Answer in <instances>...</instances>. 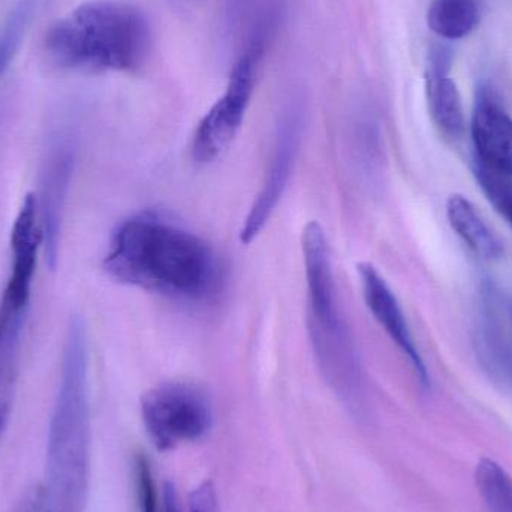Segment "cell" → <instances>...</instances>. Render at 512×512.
<instances>
[{"mask_svg": "<svg viewBox=\"0 0 512 512\" xmlns=\"http://www.w3.org/2000/svg\"><path fill=\"white\" fill-rule=\"evenodd\" d=\"M72 176V153L68 149L56 150L51 155L42 182V218H44V242L47 261L54 270L59 255L60 230L63 207Z\"/></svg>", "mask_w": 512, "mask_h": 512, "instance_id": "7c38bea8", "label": "cell"}, {"mask_svg": "<svg viewBox=\"0 0 512 512\" xmlns=\"http://www.w3.org/2000/svg\"><path fill=\"white\" fill-rule=\"evenodd\" d=\"M2 378L3 373L2 370H0V436H2L3 429H5L6 409H8V406H6L5 400H3L2 397Z\"/></svg>", "mask_w": 512, "mask_h": 512, "instance_id": "ffe728a7", "label": "cell"}, {"mask_svg": "<svg viewBox=\"0 0 512 512\" xmlns=\"http://www.w3.org/2000/svg\"><path fill=\"white\" fill-rule=\"evenodd\" d=\"M475 176L487 200L512 228V180L493 176L480 168H475Z\"/></svg>", "mask_w": 512, "mask_h": 512, "instance_id": "e0dca14e", "label": "cell"}, {"mask_svg": "<svg viewBox=\"0 0 512 512\" xmlns=\"http://www.w3.org/2000/svg\"><path fill=\"white\" fill-rule=\"evenodd\" d=\"M89 355L80 318L69 324L59 390L48 432L47 477L53 512H83L90 474Z\"/></svg>", "mask_w": 512, "mask_h": 512, "instance_id": "3957f363", "label": "cell"}, {"mask_svg": "<svg viewBox=\"0 0 512 512\" xmlns=\"http://www.w3.org/2000/svg\"><path fill=\"white\" fill-rule=\"evenodd\" d=\"M162 512H182L179 493L171 483L165 484L162 492Z\"/></svg>", "mask_w": 512, "mask_h": 512, "instance_id": "d6986e66", "label": "cell"}, {"mask_svg": "<svg viewBox=\"0 0 512 512\" xmlns=\"http://www.w3.org/2000/svg\"><path fill=\"white\" fill-rule=\"evenodd\" d=\"M357 273L367 309L370 310L373 318L381 325L387 336L393 340L394 345L408 358L409 364L421 384H429L426 364L415 345L405 313H403L402 306H400L393 289L388 285L381 271L370 262H360L357 265Z\"/></svg>", "mask_w": 512, "mask_h": 512, "instance_id": "9c48e42d", "label": "cell"}, {"mask_svg": "<svg viewBox=\"0 0 512 512\" xmlns=\"http://www.w3.org/2000/svg\"><path fill=\"white\" fill-rule=\"evenodd\" d=\"M475 168L512 180V117L490 87H481L471 122Z\"/></svg>", "mask_w": 512, "mask_h": 512, "instance_id": "52a82bcc", "label": "cell"}, {"mask_svg": "<svg viewBox=\"0 0 512 512\" xmlns=\"http://www.w3.org/2000/svg\"><path fill=\"white\" fill-rule=\"evenodd\" d=\"M478 493L489 512H512V477L493 459H481L475 468Z\"/></svg>", "mask_w": 512, "mask_h": 512, "instance_id": "9a60e30c", "label": "cell"}, {"mask_svg": "<svg viewBox=\"0 0 512 512\" xmlns=\"http://www.w3.org/2000/svg\"><path fill=\"white\" fill-rule=\"evenodd\" d=\"M298 140H300V131H298L297 120H286L277 137L276 149L271 158L267 177L262 183L261 191L255 197L248 216L243 221V227L240 230V242L243 245H251L261 234L276 210L277 204L282 200L283 192L291 177L295 156H297Z\"/></svg>", "mask_w": 512, "mask_h": 512, "instance_id": "30bf717a", "label": "cell"}, {"mask_svg": "<svg viewBox=\"0 0 512 512\" xmlns=\"http://www.w3.org/2000/svg\"><path fill=\"white\" fill-rule=\"evenodd\" d=\"M152 29L146 14L120 0H92L51 24L42 51L63 72H135L149 59Z\"/></svg>", "mask_w": 512, "mask_h": 512, "instance_id": "7a4b0ae2", "label": "cell"}, {"mask_svg": "<svg viewBox=\"0 0 512 512\" xmlns=\"http://www.w3.org/2000/svg\"><path fill=\"white\" fill-rule=\"evenodd\" d=\"M447 218L451 228L474 254L486 259L501 256V242L468 198L451 195L447 201Z\"/></svg>", "mask_w": 512, "mask_h": 512, "instance_id": "4fadbf2b", "label": "cell"}, {"mask_svg": "<svg viewBox=\"0 0 512 512\" xmlns=\"http://www.w3.org/2000/svg\"><path fill=\"white\" fill-rule=\"evenodd\" d=\"M38 227V201L27 194L11 230L12 270L0 300V310L14 316L26 315L32 294L38 248L41 245Z\"/></svg>", "mask_w": 512, "mask_h": 512, "instance_id": "ba28073f", "label": "cell"}, {"mask_svg": "<svg viewBox=\"0 0 512 512\" xmlns=\"http://www.w3.org/2000/svg\"><path fill=\"white\" fill-rule=\"evenodd\" d=\"M189 512H218L215 486L210 481L201 484L189 498Z\"/></svg>", "mask_w": 512, "mask_h": 512, "instance_id": "ac0fdd59", "label": "cell"}, {"mask_svg": "<svg viewBox=\"0 0 512 512\" xmlns=\"http://www.w3.org/2000/svg\"><path fill=\"white\" fill-rule=\"evenodd\" d=\"M104 268L117 282L180 300L207 297L219 276L204 240L155 213H138L117 228Z\"/></svg>", "mask_w": 512, "mask_h": 512, "instance_id": "6da1fadb", "label": "cell"}, {"mask_svg": "<svg viewBox=\"0 0 512 512\" xmlns=\"http://www.w3.org/2000/svg\"><path fill=\"white\" fill-rule=\"evenodd\" d=\"M480 20L477 0H432L427 9V24L435 35L447 41L466 38Z\"/></svg>", "mask_w": 512, "mask_h": 512, "instance_id": "5bb4252c", "label": "cell"}, {"mask_svg": "<svg viewBox=\"0 0 512 512\" xmlns=\"http://www.w3.org/2000/svg\"><path fill=\"white\" fill-rule=\"evenodd\" d=\"M141 420L158 451L176 450L209 435L215 421L207 394L188 382H165L141 397Z\"/></svg>", "mask_w": 512, "mask_h": 512, "instance_id": "5b68a950", "label": "cell"}, {"mask_svg": "<svg viewBox=\"0 0 512 512\" xmlns=\"http://www.w3.org/2000/svg\"><path fill=\"white\" fill-rule=\"evenodd\" d=\"M39 0H17L0 29V77L14 60L33 20Z\"/></svg>", "mask_w": 512, "mask_h": 512, "instance_id": "2e32d148", "label": "cell"}, {"mask_svg": "<svg viewBox=\"0 0 512 512\" xmlns=\"http://www.w3.org/2000/svg\"><path fill=\"white\" fill-rule=\"evenodd\" d=\"M307 289V327L316 363L331 390L348 408L358 409L361 367L337 300L327 237L319 222L301 236Z\"/></svg>", "mask_w": 512, "mask_h": 512, "instance_id": "277c9868", "label": "cell"}, {"mask_svg": "<svg viewBox=\"0 0 512 512\" xmlns=\"http://www.w3.org/2000/svg\"><path fill=\"white\" fill-rule=\"evenodd\" d=\"M264 42L255 39L231 69L224 95L207 111L192 137L191 153L197 164L221 158L239 134L254 96Z\"/></svg>", "mask_w": 512, "mask_h": 512, "instance_id": "8992f818", "label": "cell"}, {"mask_svg": "<svg viewBox=\"0 0 512 512\" xmlns=\"http://www.w3.org/2000/svg\"><path fill=\"white\" fill-rule=\"evenodd\" d=\"M451 53L447 45H435L427 57L426 98L430 117L447 138L462 137L465 110L456 81L450 77Z\"/></svg>", "mask_w": 512, "mask_h": 512, "instance_id": "8fae6325", "label": "cell"}]
</instances>
